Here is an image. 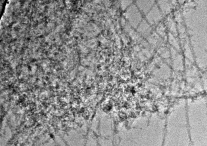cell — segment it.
Returning <instances> with one entry per match:
<instances>
[{"instance_id":"obj_3","label":"cell","mask_w":207,"mask_h":146,"mask_svg":"<svg viewBox=\"0 0 207 146\" xmlns=\"http://www.w3.org/2000/svg\"><path fill=\"white\" fill-rule=\"evenodd\" d=\"M133 3L132 1H121L120 3L121 8L123 10L125 11Z\"/></svg>"},{"instance_id":"obj_1","label":"cell","mask_w":207,"mask_h":146,"mask_svg":"<svg viewBox=\"0 0 207 146\" xmlns=\"http://www.w3.org/2000/svg\"><path fill=\"white\" fill-rule=\"evenodd\" d=\"M125 16L131 27L136 29L142 21L141 11L135 3H132L125 10Z\"/></svg>"},{"instance_id":"obj_2","label":"cell","mask_w":207,"mask_h":146,"mask_svg":"<svg viewBox=\"0 0 207 146\" xmlns=\"http://www.w3.org/2000/svg\"><path fill=\"white\" fill-rule=\"evenodd\" d=\"M141 12H146L150 7L152 3L150 1H136L135 3Z\"/></svg>"}]
</instances>
